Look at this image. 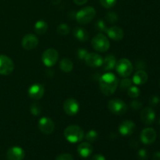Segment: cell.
<instances>
[{"label": "cell", "mask_w": 160, "mask_h": 160, "mask_svg": "<svg viewBox=\"0 0 160 160\" xmlns=\"http://www.w3.org/2000/svg\"><path fill=\"white\" fill-rule=\"evenodd\" d=\"M98 82L102 93L106 96H110L117 89L119 79L114 73L108 72L100 77Z\"/></svg>", "instance_id": "6da1fadb"}, {"label": "cell", "mask_w": 160, "mask_h": 160, "mask_svg": "<svg viewBox=\"0 0 160 160\" xmlns=\"http://www.w3.org/2000/svg\"><path fill=\"white\" fill-rule=\"evenodd\" d=\"M64 137L70 143H78L84 138V130L78 125H70L64 130Z\"/></svg>", "instance_id": "7a4b0ae2"}, {"label": "cell", "mask_w": 160, "mask_h": 160, "mask_svg": "<svg viewBox=\"0 0 160 160\" xmlns=\"http://www.w3.org/2000/svg\"><path fill=\"white\" fill-rule=\"evenodd\" d=\"M95 16H96V10L95 8L92 6H86L77 12L75 18L80 24H88L92 21Z\"/></svg>", "instance_id": "3957f363"}, {"label": "cell", "mask_w": 160, "mask_h": 160, "mask_svg": "<svg viewBox=\"0 0 160 160\" xmlns=\"http://www.w3.org/2000/svg\"><path fill=\"white\" fill-rule=\"evenodd\" d=\"M92 46L95 51L106 52L110 47V42L106 36L103 34H98L92 38Z\"/></svg>", "instance_id": "277c9868"}, {"label": "cell", "mask_w": 160, "mask_h": 160, "mask_svg": "<svg viewBox=\"0 0 160 160\" xmlns=\"http://www.w3.org/2000/svg\"><path fill=\"white\" fill-rule=\"evenodd\" d=\"M108 108L112 113L121 116L126 113L128 106L126 102L120 98H112L108 102Z\"/></svg>", "instance_id": "5b68a950"}, {"label": "cell", "mask_w": 160, "mask_h": 160, "mask_svg": "<svg viewBox=\"0 0 160 160\" xmlns=\"http://www.w3.org/2000/svg\"><path fill=\"white\" fill-rule=\"evenodd\" d=\"M115 67L117 73L123 78H128L133 72L132 63L129 59L126 58H123L117 61Z\"/></svg>", "instance_id": "8992f818"}, {"label": "cell", "mask_w": 160, "mask_h": 160, "mask_svg": "<svg viewBox=\"0 0 160 160\" xmlns=\"http://www.w3.org/2000/svg\"><path fill=\"white\" fill-rule=\"evenodd\" d=\"M42 62L47 67H52L57 62L59 59V53L55 48H47L42 56Z\"/></svg>", "instance_id": "52a82bcc"}, {"label": "cell", "mask_w": 160, "mask_h": 160, "mask_svg": "<svg viewBox=\"0 0 160 160\" xmlns=\"http://www.w3.org/2000/svg\"><path fill=\"white\" fill-rule=\"evenodd\" d=\"M14 70V63L12 59L5 55L0 56V74L7 76Z\"/></svg>", "instance_id": "ba28073f"}, {"label": "cell", "mask_w": 160, "mask_h": 160, "mask_svg": "<svg viewBox=\"0 0 160 160\" xmlns=\"http://www.w3.org/2000/svg\"><path fill=\"white\" fill-rule=\"evenodd\" d=\"M38 128L42 133L45 135L52 134L55 130V123L49 117H44L38 121Z\"/></svg>", "instance_id": "9c48e42d"}, {"label": "cell", "mask_w": 160, "mask_h": 160, "mask_svg": "<svg viewBox=\"0 0 160 160\" xmlns=\"http://www.w3.org/2000/svg\"><path fill=\"white\" fill-rule=\"evenodd\" d=\"M79 102L75 98H70L65 100L63 103V110L68 116H74L79 112Z\"/></svg>", "instance_id": "30bf717a"}, {"label": "cell", "mask_w": 160, "mask_h": 160, "mask_svg": "<svg viewBox=\"0 0 160 160\" xmlns=\"http://www.w3.org/2000/svg\"><path fill=\"white\" fill-rule=\"evenodd\" d=\"M156 137H157L156 131L152 128H147L142 130L140 135L141 142L145 145H151L154 143L155 141L156 140Z\"/></svg>", "instance_id": "8fae6325"}, {"label": "cell", "mask_w": 160, "mask_h": 160, "mask_svg": "<svg viewBox=\"0 0 160 160\" xmlns=\"http://www.w3.org/2000/svg\"><path fill=\"white\" fill-rule=\"evenodd\" d=\"M21 45L24 49L33 50L38 45V38L35 34H28L22 39Z\"/></svg>", "instance_id": "7c38bea8"}, {"label": "cell", "mask_w": 160, "mask_h": 160, "mask_svg": "<svg viewBox=\"0 0 160 160\" xmlns=\"http://www.w3.org/2000/svg\"><path fill=\"white\" fill-rule=\"evenodd\" d=\"M102 61L103 58L100 55L94 52H88L85 59H84V62H85L86 65L89 67H92V68L102 67Z\"/></svg>", "instance_id": "4fadbf2b"}, {"label": "cell", "mask_w": 160, "mask_h": 160, "mask_svg": "<svg viewBox=\"0 0 160 160\" xmlns=\"http://www.w3.org/2000/svg\"><path fill=\"white\" fill-rule=\"evenodd\" d=\"M141 120L147 126L152 125L156 120V112L151 107H146L141 112Z\"/></svg>", "instance_id": "5bb4252c"}, {"label": "cell", "mask_w": 160, "mask_h": 160, "mask_svg": "<svg viewBox=\"0 0 160 160\" xmlns=\"http://www.w3.org/2000/svg\"><path fill=\"white\" fill-rule=\"evenodd\" d=\"M136 129L135 123L129 120H124L119 126V132L123 136H130Z\"/></svg>", "instance_id": "9a60e30c"}, {"label": "cell", "mask_w": 160, "mask_h": 160, "mask_svg": "<svg viewBox=\"0 0 160 160\" xmlns=\"http://www.w3.org/2000/svg\"><path fill=\"white\" fill-rule=\"evenodd\" d=\"M45 88L41 84H34L28 88V95L31 99L39 100L43 97Z\"/></svg>", "instance_id": "2e32d148"}, {"label": "cell", "mask_w": 160, "mask_h": 160, "mask_svg": "<svg viewBox=\"0 0 160 160\" xmlns=\"http://www.w3.org/2000/svg\"><path fill=\"white\" fill-rule=\"evenodd\" d=\"M24 156V150L18 146L11 147L6 152V157L8 160H23Z\"/></svg>", "instance_id": "e0dca14e"}, {"label": "cell", "mask_w": 160, "mask_h": 160, "mask_svg": "<svg viewBox=\"0 0 160 160\" xmlns=\"http://www.w3.org/2000/svg\"><path fill=\"white\" fill-rule=\"evenodd\" d=\"M108 37L113 41H120L123 38L124 36V32L123 29L120 27L112 26L111 28H109L106 31Z\"/></svg>", "instance_id": "ac0fdd59"}, {"label": "cell", "mask_w": 160, "mask_h": 160, "mask_svg": "<svg viewBox=\"0 0 160 160\" xmlns=\"http://www.w3.org/2000/svg\"><path fill=\"white\" fill-rule=\"evenodd\" d=\"M93 147L89 142H82L78 146V153L81 157L88 158L92 155Z\"/></svg>", "instance_id": "d6986e66"}, {"label": "cell", "mask_w": 160, "mask_h": 160, "mask_svg": "<svg viewBox=\"0 0 160 160\" xmlns=\"http://www.w3.org/2000/svg\"><path fill=\"white\" fill-rule=\"evenodd\" d=\"M148 79V76L146 72L143 70H139L134 73L133 77V84L136 85H142L147 82Z\"/></svg>", "instance_id": "ffe728a7"}, {"label": "cell", "mask_w": 160, "mask_h": 160, "mask_svg": "<svg viewBox=\"0 0 160 160\" xmlns=\"http://www.w3.org/2000/svg\"><path fill=\"white\" fill-rule=\"evenodd\" d=\"M117 62V59H116V57L113 55H108L106 57L103 58L102 67H103V70H106V71L111 70L114 69V67H116Z\"/></svg>", "instance_id": "44dd1931"}, {"label": "cell", "mask_w": 160, "mask_h": 160, "mask_svg": "<svg viewBox=\"0 0 160 160\" xmlns=\"http://www.w3.org/2000/svg\"><path fill=\"white\" fill-rule=\"evenodd\" d=\"M73 36L80 42H87L89 38V33L84 28L76 27L73 31Z\"/></svg>", "instance_id": "7402d4cb"}, {"label": "cell", "mask_w": 160, "mask_h": 160, "mask_svg": "<svg viewBox=\"0 0 160 160\" xmlns=\"http://www.w3.org/2000/svg\"><path fill=\"white\" fill-rule=\"evenodd\" d=\"M48 25L45 20H38L35 23L34 26V30L35 31V33L38 35H42L45 33H46L47 30H48Z\"/></svg>", "instance_id": "603a6c76"}, {"label": "cell", "mask_w": 160, "mask_h": 160, "mask_svg": "<svg viewBox=\"0 0 160 160\" xmlns=\"http://www.w3.org/2000/svg\"><path fill=\"white\" fill-rule=\"evenodd\" d=\"M59 68L64 73H70L73 69V63L71 59L68 58H64L59 62Z\"/></svg>", "instance_id": "cb8c5ba5"}, {"label": "cell", "mask_w": 160, "mask_h": 160, "mask_svg": "<svg viewBox=\"0 0 160 160\" xmlns=\"http://www.w3.org/2000/svg\"><path fill=\"white\" fill-rule=\"evenodd\" d=\"M98 138V134L95 130H90L88 131L85 135V139L89 143H94L96 142Z\"/></svg>", "instance_id": "d4e9b609"}, {"label": "cell", "mask_w": 160, "mask_h": 160, "mask_svg": "<svg viewBox=\"0 0 160 160\" xmlns=\"http://www.w3.org/2000/svg\"><path fill=\"white\" fill-rule=\"evenodd\" d=\"M141 94V91L137 86L131 85L128 89V95L131 98H137Z\"/></svg>", "instance_id": "484cf974"}, {"label": "cell", "mask_w": 160, "mask_h": 160, "mask_svg": "<svg viewBox=\"0 0 160 160\" xmlns=\"http://www.w3.org/2000/svg\"><path fill=\"white\" fill-rule=\"evenodd\" d=\"M42 108L41 105L38 102H34L30 106V112L33 116H39L42 112Z\"/></svg>", "instance_id": "4316f807"}, {"label": "cell", "mask_w": 160, "mask_h": 160, "mask_svg": "<svg viewBox=\"0 0 160 160\" xmlns=\"http://www.w3.org/2000/svg\"><path fill=\"white\" fill-rule=\"evenodd\" d=\"M70 27L64 23H60V24L57 27V32L58 34H60V35H62V36L67 35V34L70 33Z\"/></svg>", "instance_id": "83f0119b"}, {"label": "cell", "mask_w": 160, "mask_h": 160, "mask_svg": "<svg viewBox=\"0 0 160 160\" xmlns=\"http://www.w3.org/2000/svg\"><path fill=\"white\" fill-rule=\"evenodd\" d=\"M133 84L132 80L129 79L128 78H123V80H121L120 82V88L121 90H128L130 87Z\"/></svg>", "instance_id": "f1b7e54d"}, {"label": "cell", "mask_w": 160, "mask_h": 160, "mask_svg": "<svg viewBox=\"0 0 160 160\" xmlns=\"http://www.w3.org/2000/svg\"><path fill=\"white\" fill-rule=\"evenodd\" d=\"M95 29H96L97 31H99V32L103 33V32H106L108 28L107 26H106L104 20H99L95 23Z\"/></svg>", "instance_id": "f546056e"}, {"label": "cell", "mask_w": 160, "mask_h": 160, "mask_svg": "<svg viewBox=\"0 0 160 160\" xmlns=\"http://www.w3.org/2000/svg\"><path fill=\"white\" fill-rule=\"evenodd\" d=\"M106 20L108 23H115L118 20V15L115 12H109L106 14Z\"/></svg>", "instance_id": "4dcf8cb0"}, {"label": "cell", "mask_w": 160, "mask_h": 160, "mask_svg": "<svg viewBox=\"0 0 160 160\" xmlns=\"http://www.w3.org/2000/svg\"><path fill=\"white\" fill-rule=\"evenodd\" d=\"M117 0H99L100 4L106 9H110L113 7L117 3Z\"/></svg>", "instance_id": "1f68e13d"}, {"label": "cell", "mask_w": 160, "mask_h": 160, "mask_svg": "<svg viewBox=\"0 0 160 160\" xmlns=\"http://www.w3.org/2000/svg\"><path fill=\"white\" fill-rule=\"evenodd\" d=\"M138 158L139 160H148V152L145 148H142L138 152Z\"/></svg>", "instance_id": "d6a6232c"}, {"label": "cell", "mask_w": 160, "mask_h": 160, "mask_svg": "<svg viewBox=\"0 0 160 160\" xmlns=\"http://www.w3.org/2000/svg\"><path fill=\"white\" fill-rule=\"evenodd\" d=\"M88 52L85 49V48H80L78 49V52H77V55H78V58L81 60H84L85 57L87 56Z\"/></svg>", "instance_id": "836d02e7"}, {"label": "cell", "mask_w": 160, "mask_h": 160, "mask_svg": "<svg viewBox=\"0 0 160 160\" xmlns=\"http://www.w3.org/2000/svg\"><path fill=\"white\" fill-rule=\"evenodd\" d=\"M130 106H131V108L133 110H139L142 107V103L140 101H138V100L134 99L131 102Z\"/></svg>", "instance_id": "e575fe53"}, {"label": "cell", "mask_w": 160, "mask_h": 160, "mask_svg": "<svg viewBox=\"0 0 160 160\" xmlns=\"http://www.w3.org/2000/svg\"><path fill=\"white\" fill-rule=\"evenodd\" d=\"M56 160H73V157L70 153H62L58 156Z\"/></svg>", "instance_id": "d590c367"}, {"label": "cell", "mask_w": 160, "mask_h": 160, "mask_svg": "<svg viewBox=\"0 0 160 160\" xmlns=\"http://www.w3.org/2000/svg\"><path fill=\"white\" fill-rule=\"evenodd\" d=\"M160 99H159V97L157 96V95H153L149 99V104L151 105L152 106H156V105L159 104Z\"/></svg>", "instance_id": "8d00e7d4"}, {"label": "cell", "mask_w": 160, "mask_h": 160, "mask_svg": "<svg viewBox=\"0 0 160 160\" xmlns=\"http://www.w3.org/2000/svg\"><path fill=\"white\" fill-rule=\"evenodd\" d=\"M136 67H137V69H138V70H144V69L146 68V63H145L144 61L138 60L137 62H136Z\"/></svg>", "instance_id": "74e56055"}, {"label": "cell", "mask_w": 160, "mask_h": 160, "mask_svg": "<svg viewBox=\"0 0 160 160\" xmlns=\"http://www.w3.org/2000/svg\"><path fill=\"white\" fill-rule=\"evenodd\" d=\"M91 160H106V158H105V156H102V155L97 154L95 155V156L91 159Z\"/></svg>", "instance_id": "f35d334b"}, {"label": "cell", "mask_w": 160, "mask_h": 160, "mask_svg": "<svg viewBox=\"0 0 160 160\" xmlns=\"http://www.w3.org/2000/svg\"><path fill=\"white\" fill-rule=\"evenodd\" d=\"M88 1V0H73L75 4L78 5V6H83V5H84L85 3H87Z\"/></svg>", "instance_id": "ab89813d"}, {"label": "cell", "mask_w": 160, "mask_h": 160, "mask_svg": "<svg viewBox=\"0 0 160 160\" xmlns=\"http://www.w3.org/2000/svg\"><path fill=\"white\" fill-rule=\"evenodd\" d=\"M153 160H160V152H156L153 155Z\"/></svg>", "instance_id": "60d3db41"}, {"label": "cell", "mask_w": 160, "mask_h": 160, "mask_svg": "<svg viewBox=\"0 0 160 160\" xmlns=\"http://www.w3.org/2000/svg\"><path fill=\"white\" fill-rule=\"evenodd\" d=\"M51 1H52V4L58 5V4H59V3H60L61 0H51Z\"/></svg>", "instance_id": "b9f144b4"}, {"label": "cell", "mask_w": 160, "mask_h": 160, "mask_svg": "<svg viewBox=\"0 0 160 160\" xmlns=\"http://www.w3.org/2000/svg\"><path fill=\"white\" fill-rule=\"evenodd\" d=\"M159 123L160 124V118H159Z\"/></svg>", "instance_id": "7bdbcfd3"}, {"label": "cell", "mask_w": 160, "mask_h": 160, "mask_svg": "<svg viewBox=\"0 0 160 160\" xmlns=\"http://www.w3.org/2000/svg\"><path fill=\"white\" fill-rule=\"evenodd\" d=\"M159 85H160V82H159Z\"/></svg>", "instance_id": "ee69618b"}]
</instances>
